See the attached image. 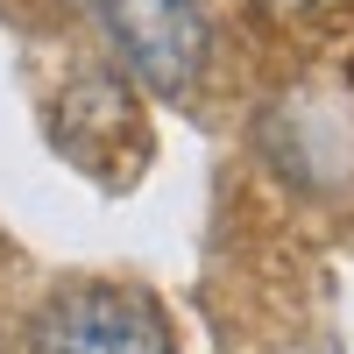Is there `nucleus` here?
Masks as SVG:
<instances>
[{
	"instance_id": "f03ea898",
	"label": "nucleus",
	"mask_w": 354,
	"mask_h": 354,
	"mask_svg": "<svg viewBox=\"0 0 354 354\" xmlns=\"http://www.w3.org/2000/svg\"><path fill=\"white\" fill-rule=\"evenodd\" d=\"M100 21L121 64L163 100H185L205 71V21L192 15V0H100Z\"/></svg>"
},
{
	"instance_id": "f257e3e1",
	"label": "nucleus",
	"mask_w": 354,
	"mask_h": 354,
	"mask_svg": "<svg viewBox=\"0 0 354 354\" xmlns=\"http://www.w3.org/2000/svg\"><path fill=\"white\" fill-rule=\"evenodd\" d=\"M28 354H177V333L156 298L121 283L57 290L28 326Z\"/></svg>"
},
{
	"instance_id": "7ed1b4c3",
	"label": "nucleus",
	"mask_w": 354,
	"mask_h": 354,
	"mask_svg": "<svg viewBox=\"0 0 354 354\" xmlns=\"http://www.w3.org/2000/svg\"><path fill=\"white\" fill-rule=\"evenodd\" d=\"M262 8H277V15H290V8H305V0H262Z\"/></svg>"
}]
</instances>
